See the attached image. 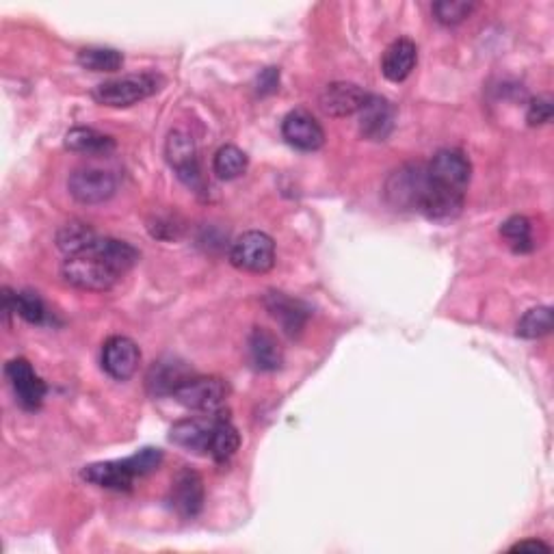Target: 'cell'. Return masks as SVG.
<instances>
[{"mask_svg": "<svg viewBox=\"0 0 554 554\" xmlns=\"http://www.w3.org/2000/svg\"><path fill=\"white\" fill-rule=\"evenodd\" d=\"M61 275L70 286L81 290H94V293L111 290L122 277L89 247L83 249V252L65 258L61 265Z\"/></svg>", "mask_w": 554, "mask_h": 554, "instance_id": "1", "label": "cell"}, {"mask_svg": "<svg viewBox=\"0 0 554 554\" xmlns=\"http://www.w3.org/2000/svg\"><path fill=\"white\" fill-rule=\"evenodd\" d=\"M163 83V78L152 72L128 74L122 78H113V81L100 83L91 96H94V100L102 104V107L124 109L154 96L156 91L163 87Z\"/></svg>", "mask_w": 554, "mask_h": 554, "instance_id": "2", "label": "cell"}, {"mask_svg": "<svg viewBox=\"0 0 554 554\" xmlns=\"http://www.w3.org/2000/svg\"><path fill=\"white\" fill-rule=\"evenodd\" d=\"M174 399L189 410L219 414L228 399V384L221 377H189L174 390Z\"/></svg>", "mask_w": 554, "mask_h": 554, "instance_id": "3", "label": "cell"}, {"mask_svg": "<svg viewBox=\"0 0 554 554\" xmlns=\"http://www.w3.org/2000/svg\"><path fill=\"white\" fill-rule=\"evenodd\" d=\"M230 262L247 273H267L275 265V243L265 232H245L232 243Z\"/></svg>", "mask_w": 554, "mask_h": 554, "instance_id": "4", "label": "cell"}, {"mask_svg": "<svg viewBox=\"0 0 554 554\" xmlns=\"http://www.w3.org/2000/svg\"><path fill=\"white\" fill-rule=\"evenodd\" d=\"M68 191L81 204H102L117 191V180L111 171L98 167H78L68 178Z\"/></svg>", "mask_w": 554, "mask_h": 554, "instance_id": "5", "label": "cell"}, {"mask_svg": "<svg viewBox=\"0 0 554 554\" xmlns=\"http://www.w3.org/2000/svg\"><path fill=\"white\" fill-rule=\"evenodd\" d=\"M427 182V165H405L397 171H392V176L386 182L388 202L397 208L418 210L420 197L425 193Z\"/></svg>", "mask_w": 554, "mask_h": 554, "instance_id": "6", "label": "cell"}, {"mask_svg": "<svg viewBox=\"0 0 554 554\" xmlns=\"http://www.w3.org/2000/svg\"><path fill=\"white\" fill-rule=\"evenodd\" d=\"M5 373H7V379H9L13 392H16V399H18L20 407H24V410H29V412L39 410L44 403L48 388L42 381V377L33 371V366L26 360L18 358L7 364Z\"/></svg>", "mask_w": 554, "mask_h": 554, "instance_id": "7", "label": "cell"}, {"mask_svg": "<svg viewBox=\"0 0 554 554\" xmlns=\"http://www.w3.org/2000/svg\"><path fill=\"white\" fill-rule=\"evenodd\" d=\"M427 171L435 184H442V187L455 191H466L472 176V165L464 152L440 150L431 158Z\"/></svg>", "mask_w": 554, "mask_h": 554, "instance_id": "8", "label": "cell"}, {"mask_svg": "<svg viewBox=\"0 0 554 554\" xmlns=\"http://www.w3.org/2000/svg\"><path fill=\"white\" fill-rule=\"evenodd\" d=\"M282 135L286 143L301 152H316L323 148L325 143V130L323 126L314 120V115L306 109L290 111L282 122Z\"/></svg>", "mask_w": 554, "mask_h": 554, "instance_id": "9", "label": "cell"}, {"mask_svg": "<svg viewBox=\"0 0 554 554\" xmlns=\"http://www.w3.org/2000/svg\"><path fill=\"white\" fill-rule=\"evenodd\" d=\"M141 362V351L135 340L126 336H113L102 347V368L113 379L126 381L137 373Z\"/></svg>", "mask_w": 554, "mask_h": 554, "instance_id": "10", "label": "cell"}, {"mask_svg": "<svg viewBox=\"0 0 554 554\" xmlns=\"http://www.w3.org/2000/svg\"><path fill=\"white\" fill-rule=\"evenodd\" d=\"M165 156L169 165L176 169V174L182 182H187L189 187H200V161H197L195 143L187 133L174 130V133L167 137Z\"/></svg>", "mask_w": 554, "mask_h": 554, "instance_id": "11", "label": "cell"}, {"mask_svg": "<svg viewBox=\"0 0 554 554\" xmlns=\"http://www.w3.org/2000/svg\"><path fill=\"white\" fill-rule=\"evenodd\" d=\"M427 174H429V171H427ZM464 204H466L464 191L442 187V184H435L429 178L425 193H422V197H420L418 210L429 219L446 221V219L457 217L461 210H464Z\"/></svg>", "mask_w": 554, "mask_h": 554, "instance_id": "12", "label": "cell"}, {"mask_svg": "<svg viewBox=\"0 0 554 554\" xmlns=\"http://www.w3.org/2000/svg\"><path fill=\"white\" fill-rule=\"evenodd\" d=\"M169 503L180 516L195 518L204 509V483L202 477L193 470H180L171 481Z\"/></svg>", "mask_w": 554, "mask_h": 554, "instance_id": "13", "label": "cell"}, {"mask_svg": "<svg viewBox=\"0 0 554 554\" xmlns=\"http://www.w3.org/2000/svg\"><path fill=\"white\" fill-rule=\"evenodd\" d=\"M368 100V94L353 83H332L319 96V107L329 117H349L360 113Z\"/></svg>", "mask_w": 554, "mask_h": 554, "instance_id": "14", "label": "cell"}, {"mask_svg": "<svg viewBox=\"0 0 554 554\" xmlns=\"http://www.w3.org/2000/svg\"><path fill=\"white\" fill-rule=\"evenodd\" d=\"M394 117H397V111H394L390 100L368 94V100L360 111L362 137L368 141H386L394 128Z\"/></svg>", "mask_w": 554, "mask_h": 554, "instance_id": "15", "label": "cell"}, {"mask_svg": "<svg viewBox=\"0 0 554 554\" xmlns=\"http://www.w3.org/2000/svg\"><path fill=\"white\" fill-rule=\"evenodd\" d=\"M83 479L98 487H107V490H130L133 481L137 479V472L133 470V464H130V459L126 457L87 466L83 470Z\"/></svg>", "mask_w": 554, "mask_h": 554, "instance_id": "16", "label": "cell"}, {"mask_svg": "<svg viewBox=\"0 0 554 554\" xmlns=\"http://www.w3.org/2000/svg\"><path fill=\"white\" fill-rule=\"evenodd\" d=\"M221 414V412H219ZM217 414H206V418H187L176 422L171 427L169 440L187 448L193 453H206L208 455V444H210V433H213Z\"/></svg>", "mask_w": 554, "mask_h": 554, "instance_id": "17", "label": "cell"}, {"mask_svg": "<svg viewBox=\"0 0 554 554\" xmlns=\"http://www.w3.org/2000/svg\"><path fill=\"white\" fill-rule=\"evenodd\" d=\"M418 61V48L412 39L401 37L397 42H392L388 50L384 52V61H381V72L392 83H403L416 68Z\"/></svg>", "mask_w": 554, "mask_h": 554, "instance_id": "18", "label": "cell"}, {"mask_svg": "<svg viewBox=\"0 0 554 554\" xmlns=\"http://www.w3.org/2000/svg\"><path fill=\"white\" fill-rule=\"evenodd\" d=\"M265 306L273 319L284 327V332L288 336H297L308 321V308L303 306L301 301L286 297L284 293H269L265 299Z\"/></svg>", "mask_w": 554, "mask_h": 554, "instance_id": "19", "label": "cell"}, {"mask_svg": "<svg viewBox=\"0 0 554 554\" xmlns=\"http://www.w3.org/2000/svg\"><path fill=\"white\" fill-rule=\"evenodd\" d=\"M249 353L260 371H277L284 362L282 345L265 327H256L249 336Z\"/></svg>", "mask_w": 554, "mask_h": 554, "instance_id": "20", "label": "cell"}, {"mask_svg": "<svg viewBox=\"0 0 554 554\" xmlns=\"http://www.w3.org/2000/svg\"><path fill=\"white\" fill-rule=\"evenodd\" d=\"M241 446V435L236 431L232 422L221 414H217L213 433H210V444H208V455L213 457L219 464L228 461Z\"/></svg>", "mask_w": 554, "mask_h": 554, "instance_id": "21", "label": "cell"}, {"mask_svg": "<svg viewBox=\"0 0 554 554\" xmlns=\"http://www.w3.org/2000/svg\"><path fill=\"white\" fill-rule=\"evenodd\" d=\"M65 148L78 154H109L115 150V141L94 128H72L65 135Z\"/></svg>", "mask_w": 554, "mask_h": 554, "instance_id": "22", "label": "cell"}, {"mask_svg": "<svg viewBox=\"0 0 554 554\" xmlns=\"http://www.w3.org/2000/svg\"><path fill=\"white\" fill-rule=\"evenodd\" d=\"M189 379L184 366L178 362H156L148 373V390L152 394H174V390Z\"/></svg>", "mask_w": 554, "mask_h": 554, "instance_id": "23", "label": "cell"}, {"mask_svg": "<svg viewBox=\"0 0 554 554\" xmlns=\"http://www.w3.org/2000/svg\"><path fill=\"white\" fill-rule=\"evenodd\" d=\"M78 65L89 72H117L122 70L124 55L115 48H83L78 52Z\"/></svg>", "mask_w": 554, "mask_h": 554, "instance_id": "24", "label": "cell"}, {"mask_svg": "<svg viewBox=\"0 0 554 554\" xmlns=\"http://www.w3.org/2000/svg\"><path fill=\"white\" fill-rule=\"evenodd\" d=\"M500 236L507 241V245L511 247V252L516 254H529L533 245V228L531 221L520 215L509 217L503 226H500Z\"/></svg>", "mask_w": 554, "mask_h": 554, "instance_id": "25", "label": "cell"}, {"mask_svg": "<svg viewBox=\"0 0 554 554\" xmlns=\"http://www.w3.org/2000/svg\"><path fill=\"white\" fill-rule=\"evenodd\" d=\"M213 171L221 180H236L247 171V154L236 145H223L213 158Z\"/></svg>", "mask_w": 554, "mask_h": 554, "instance_id": "26", "label": "cell"}, {"mask_svg": "<svg viewBox=\"0 0 554 554\" xmlns=\"http://www.w3.org/2000/svg\"><path fill=\"white\" fill-rule=\"evenodd\" d=\"M96 232L91 230L85 223H68V226H63L57 234V243L63 249L65 254L72 256L83 252L85 247H89L91 243L96 241Z\"/></svg>", "mask_w": 554, "mask_h": 554, "instance_id": "27", "label": "cell"}, {"mask_svg": "<svg viewBox=\"0 0 554 554\" xmlns=\"http://www.w3.org/2000/svg\"><path fill=\"white\" fill-rule=\"evenodd\" d=\"M552 310L548 306H539L526 312L518 323V336L522 338H542L552 332Z\"/></svg>", "mask_w": 554, "mask_h": 554, "instance_id": "28", "label": "cell"}, {"mask_svg": "<svg viewBox=\"0 0 554 554\" xmlns=\"http://www.w3.org/2000/svg\"><path fill=\"white\" fill-rule=\"evenodd\" d=\"M13 308H16V314H20L24 321L33 325H42L48 316L46 303L33 290H22V293L13 295Z\"/></svg>", "mask_w": 554, "mask_h": 554, "instance_id": "29", "label": "cell"}, {"mask_svg": "<svg viewBox=\"0 0 554 554\" xmlns=\"http://www.w3.org/2000/svg\"><path fill=\"white\" fill-rule=\"evenodd\" d=\"M472 11L474 3H466V0H440V3H433V16L444 26L464 22Z\"/></svg>", "mask_w": 554, "mask_h": 554, "instance_id": "30", "label": "cell"}, {"mask_svg": "<svg viewBox=\"0 0 554 554\" xmlns=\"http://www.w3.org/2000/svg\"><path fill=\"white\" fill-rule=\"evenodd\" d=\"M552 120V102L548 98H537L531 102L529 113H526V122L531 126H542Z\"/></svg>", "mask_w": 554, "mask_h": 554, "instance_id": "31", "label": "cell"}, {"mask_svg": "<svg viewBox=\"0 0 554 554\" xmlns=\"http://www.w3.org/2000/svg\"><path fill=\"white\" fill-rule=\"evenodd\" d=\"M277 89H280V70L267 68L265 72L258 76L256 91L260 96H269V94H275Z\"/></svg>", "mask_w": 554, "mask_h": 554, "instance_id": "32", "label": "cell"}, {"mask_svg": "<svg viewBox=\"0 0 554 554\" xmlns=\"http://www.w3.org/2000/svg\"><path fill=\"white\" fill-rule=\"evenodd\" d=\"M552 548L539 539H529V542H520L511 548V552H550Z\"/></svg>", "mask_w": 554, "mask_h": 554, "instance_id": "33", "label": "cell"}]
</instances>
